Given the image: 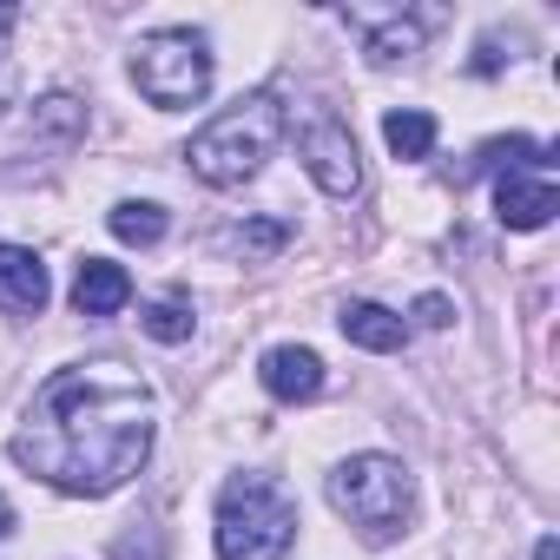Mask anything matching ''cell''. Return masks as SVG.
<instances>
[{
	"instance_id": "6da1fadb",
	"label": "cell",
	"mask_w": 560,
	"mask_h": 560,
	"mask_svg": "<svg viewBox=\"0 0 560 560\" xmlns=\"http://www.w3.org/2000/svg\"><path fill=\"white\" fill-rule=\"evenodd\" d=\"M152 448V389L126 363L54 370L14 435V462L60 494H113Z\"/></svg>"
},
{
	"instance_id": "7a4b0ae2",
	"label": "cell",
	"mask_w": 560,
	"mask_h": 560,
	"mask_svg": "<svg viewBox=\"0 0 560 560\" xmlns=\"http://www.w3.org/2000/svg\"><path fill=\"white\" fill-rule=\"evenodd\" d=\"M277 132H284V106H277V93H250V100L224 106L205 132H191L185 159H191V172H198L205 185L231 191V185L257 178V165L270 159Z\"/></svg>"
},
{
	"instance_id": "3957f363",
	"label": "cell",
	"mask_w": 560,
	"mask_h": 560,
	"mask_svg": "<svg viewBox=\"0 0 560 560\" xmlns=\"http://www.w3.org/2000/svg\"><path fill=\"white\" fill-rule=\"evenodd\" d=\"M298 540V508L264 475H237L218 494V560H284Z\"/></svg>"
},
{
	"instance_id": "277c9868",
	"label": "cell",
	"mask_w": 560,
	"mask_h": 560,
	"mask_svg": "<svg viewBox=\"0 0 560 560\" xmlns=\"http://www.w3.org/2000/svg\"><path fill=\"white\" fill-rule=\"evenodd\" d=\"M330 508H337L370 547H383V540L402 534V521H409V508H416L409 468L389 462V455H350V462L330 475Z\"/></svg>"
},
{
	"instance_id": "5b68a950",
	"label": "cell",
	"mask_w": 560,
	"mask_h": 560,
	"mask_svg": "<svg viewBox=\"0 0 560 560\" xmlns=\"http://www.w3.org/2000/svg\"><path fill=\"white\" fill-rule=\"evenodd\" d=\"M132 80L152 106L178 113V106H198L211 93V47L185 27H165V34H145L132 47Z\"/></svg>"
},
{
	"instance_id": "8992f818",
	"label": "cell",
	"mask_w": 560,
	"mask_h": 560,
	"mask_svg": "<svg viewBox=\"0 0 560 560\" xmlns=\"http://www.w3.org/2000/svg\"><path fill=\"white\" fill-rule=\"evenodd\" d=\"M298 159H304V172H311L330 198H357V191H363L357 139H350V126H343L330 106H311V113L298 119Z\"/></svg>"
},
{
	"instance_id": "52a82bcc",
	"label": "cell",
	"mask_w": 560,
	"mask_h": 560,
	"mask_svg": "<svg viewBox=\"0 0 560 560\" xmlns=\"http://www.w3.org/2000/svg\"><path fill=\"white\" fill-rule=\"evenodd\" d=\"M350 27L363 34V54H370L376 67H389V60H409V54L429 40V14H402V8H383V14H370V8H350Z\"/></svg>"
},
{
	"instance_id": "ba28073f",
	"label": "cell",
	"mask_w": 560,
	"mask_h": 560,
	"mask_svg": "<svg viewBox=\"0 0 560 560\" xmlns=\"http://www.w3.org/2000/svg\"><path fill=\"white\" fill-rule=\"evenodd\" d=\"M494 211L508 231H540L553 211H560V191L547 172H501L494 178Z\"/></svg>"
},
{
	"instance_id": "9c48e42d",
	"label": "cell",
	"mask_w": 560,
	"mask_h": 560,
	"mask_svg": "<svg viewBox=\"0 0 560 560\" xmlns=\"http://www.w3.org/2000/svg\"><path fill=\"white\" fill-rule=\"evenodd\" d=\"M257 376H264V389H270L277 402H311V396H324V357L304 350V343H277V350H264Z\"/></svg>"
},
{
	"instance_id": "30bf717a",
	"label": "cell",
	"mask_w": 560,
	"mask_h": 560,
	"mask_svg": "<svg viewBox=\"0 0 560 560\" xmlns=\"http://www.w3.org/2000/svg\"><path fill=\"white\" fill-rule=\"evenodd\" d=\"M54 298L47 284V264L21 244H0V311H14V317H40Z\"/></svg>"
},
{
	"instance_id": "8fae6325",
	"label": "cell",
	"mask_w": 560,
	"mask_h": 560,
	"mask_svg": "<svg viewBox=\"0 0 560 560\" xmlns=\"http://www.w3.org/2000/svg\"><path fill=\"white\" fill-rule=\"evenodd\" d=\"M126 304H132V277L119 264H106V257H86L80 277H73V311L80 317H113Z\"/></svg>"
},
{
	"instance_id": "7c38bea8",
	"label": "cell",
	"mask_w": 560,
	"mask_h": 560,
	"mask_svg": "<svg viewBox=\"0 0 560 560\" xmlns=\"http://www.w3.org/2000/svg\"><path fill=\"white\" fill-rule=\"evenodd\" d=\"M337 324H343V337H350L357 350H376V357L402 350V337H409V330H402V317H396V311H383V304H350Z\"/></svg>"
},
{
	"instance_id": "4fadbf2b",
	"label": "cell",
	"mask_w": 560,
	"mask_h": 560,
	"mask_svg": "<svg viewBox=\"0 0 560 560\" xmlns=\"http://www.w3.org/2000/svg\"><path fill=\"white\" fill-rule=\"evenodd\" d=\"M383 139H389L396 159H429V152H435V119L416 113V106H402V113L383 119Z\"/></svg>"
},
{
	"instance_id": "5bb4252c",
	"label": "cell",
	"mask_w": 560,
	"mask_h": 560,
	"mask_svg": "<svg viewBox=\"0 0 560 560\" xmlns=\"http://www.w3.org/2000/svg\"><path fill=\"white\" fill-rule=\"evenodd\" d=\"M113 237L119 244H159L165 237V211L159 205H139V198H126V205H113Z\"/></svg>"
},
{
	"instance_id": "9a60e30c",
	"label": "cell",
	"mask_w": 560,
	"mask_h": 560,
	"mask_svg": "<svg viewBox=\"0 0 560 560\" xmlns=\"http://www.w3.org/2000/svg\"><path fill=\"white\" fill-rule=\"evenodd\" d=\"M547 159V145L540 139H488L481 145V159H475V172H527V165H540Z\"/></svg>"
},
{
	"instance_id": "2e32d148",
	"label": "cell",
	"mask_w": 560,
	"mask_h": 560,
	"mask_svg": "<svg viewBox=\"0 0 560 560\" xmlns=\"http://www.w3.org/2000/svg\"><path fill=\"white\" fill-rule=\"evenodd\" d=\"M284 244H291V231L277 224V218H250V224L231 231V250L237 257H270V250H284Z\"/></svg>"
},
{
	"instance_id": "e0dca14e",
	"label": "cell",
	"mask_w": 560,
	"mask_h": 560,
	"mask_svg": "<svg viewBox=\"0 0 560 560\" xmlns=\"http://www.w3.org/2000/svg\"><path fill=\"white\" fill-rule=\"evenodd\" d=\"M145 337L185 343V337H191V311H185V304H152V311H145Z\"/></svg>"
},
{
	"instance_id": "ac0fdd59",
	"label": "cell",
	"mask_w": 560,
	"mask_h": 560,
	"mask_svg": "<svg viewBox=\"0 0 560 560\" xmlns=\"http://www.w3.org/2000/svg\"><path fill=\"white\" fill-rule=\"evenodd\" d=\"M80 100H67V93H54V100H40V113H34V132H80Z\"/></svg>"
},
{
	"instance_id": "d6986e66",
	"label": "cell",
	"mask_w": 560,
	"mask_h": 560,
	"mask_svg": "<svg viewBox=\"0 0 560 560\" xmlns=\"http://www.w3.org/2000/svg\"><path fill=\"white\" fill-rule=\"evenodd\" d=\"M113 560H165V534L159 527H132V534H119Z\"/></svg>"
},
{
	"instance_id": "ffe728a7",
	"label": "cell",
	"mask_w": 560,
	"mask_h": 560,
	"mask_svg": "<svg viewBox=\"0 0 560 560\" xmlns=\"http://www.w3.org/2000/svg\"><path fill=\"white\" fill-rule=\"evenodd\" d=\"M416 324H422V330H448V324H455V304H448V298H422V304H416Z\"/></svg>"
},
{
	"instance_id": "44dd1931",
	"label": "cell",
	"mask_w": 560,
	"mask_h": 560,
	"mask_svg": "<svg viewBox=\"0 0 560 560\" xmlns=\"http://www.w3.org/2000/svg\"><path fill=\"white\" fill-rule=\"evenodd\" d=\"M14 27H21V8H8V0H0V54H8V40H14Z\"/></svg>"
},
{
	"instance_id": "7402d4cb",
	"label": "cell",
	"mask_w": 560,
	"mask_h": 560,
	"mask_svg": "<svg viewBox=\"0 0 560 560\" xmlns=\"http://www.w3.org/2000/svg\"><path fill=\"white\" fill-rule=\"evenodd\" d=\"M534 560H560V547H553V534H540V540H534Z\"/></svg>"
},
{
	"instance_id": "603a6c76",
	"label": "cell",
	"mask_w": 560,
	"mask_h": 560,
	"mask_svg": "<svg viewBox=\"0 0 560 560\" xmlns=\"http://www.w3.org/2000/svg\"><path fill=\"white\" fill-rule=\"evenodd\" d=\"M14 534V508H8V494H0V540Z\"/></svg>"
}]
</instances>
